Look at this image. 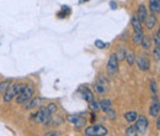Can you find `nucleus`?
Masks as SVG:
<instances>
[{
  "instance_id": "f257e3e1",
  "label": "nucleus",
  "mask_w": 160,
  "mask_h": 136,
  "mask_svg": "<svg viewBox=\"0 0 160 136\" xmlns=\"http://www.w3.org/2000/svg\"><path fill=\"white\" fill-rule=\"evenodd\" d=\"M25 87H26V84H23V83H15V84L9 85L4 94V101H11L14 98L18 97V94Z\"/></svg>"
},
{
  "instance_id": "f03ea898",
  "label": "nucleus",
  "mask_w": 160,
  "mask_h": 136,
  "mask_svg": "<svg viewBox=\"0 0 160 136\" xmlns=\"http://www.w3.org/2000/svg\"><path fill=\"white\" fill-rule=\"evenodd\" d=\"M51 114H49V112L47 110V108L46 106H41L40 109H38V112L36 113V114H32L31 115V120H33L35 122H42V124H49L51 122Z\"/></svg>"
},
{
  "instance_id": "7ed1b4c3",
  "label": "nucleus",
  "mask_w": 160,
  "mask_h": 136,
  "mask_svg": "<svg viewBox=\"0 0 160 136\" xmlns=\"http://www.w3.org/2000/svg\"><path fill=\"white\" fill-rule=\"evenodd\" d=\"M33 93H35V87H33V85H27V84H26V87H25L20 93L18 94L16 101H18L19 104H23V103L28 101L30 99H32Z\"/></svg>"
},
{
  "instance_id": "20e7f679",
  "label": "nucleus",
  "mask_w": 160,
  "mask_h": 136,
  "mask_svg": "<svg viewBox=\"0 0 160 136\" xmlns=\"http://www.w3.org/2000/svg\"><path fill=\"white\" fill-rule=\"evenodd\" d=\"M107 133H108V130L102 125H92V126L86 128V130H85L86 136H106Z\"/></svg>"
},
{
  "instance_id": "39448f33",
  "label": "nucleus",
  "mask_w": 160,
  "mask_h": 136,
  "mask_svg": "<svg viewBox=\"0 0 160 136\" xmlns=\"http://www.w3.org/2000/svg\"><path fill=\"white\" fill-rule=\"evenodd\" d=\"M137 122H136V129H137V133H139L142 135H144L148 130V119L144 117V115H139L137 117Z\"/></svg>"
},
{
  "instance_id": "423d86ee",
  "label": "nucleus",
  "mask_w": 160,
  "mask_h": 136,
  "mask_svg": "<svg viewBox=\"0 0 160 136\" xmlns=\"http://www.w3.org/2000/svg\"><path fill=\"white\" fill-rule=\"evenodd\" d=\"M107 69H108V73H110L111 76H113V74L117 72V69H118V61L116 58V55H115V53H112V55L110 56V58H108Z\"/></svg>"
},
{
  "instance_id": "0eeeda50",
  "label": "nucleus",
  "mask_w": 160,
  "mask_h": 136,
  "mask_svg": "<svg viewBox=\"0 0 160 136\" xmlns=\"http://www.w3.org/2000/svg\"><path fill=\"white\" fill-rule=\"evenodd\" d=\"M68 120L74 124V128L75 129H80V128H82V126L86 125V119L82 117H79V115H69Z\"/></svg>"
},
{
  "instance_id": "6e6552de",
  "label": "nucleus",
  "mask_w": 160,
  "mask_h": 136,
  "mask_svg": "<svg viewBox=\"0 0 160 136\" xmlns=\"http://www.w3.org/2000/svg\"><path fill=\"white\" fill-rule=\"evenodd\" d=\"M137 64H138V68H139L140 71H148L149 69V67H150V62H149V59L147 56H144V55H142L138 57L137 59Z\"/></svg>"
},
{
  "instance_id": "1a4fd4ad",
  "label": "nucleus",
  "mask_w": 160,
  "mask_h": 136,
  "mask_svg": "<svg viewBox=\"0 0 160 136\" xmlns=\"http://www.w3.org/2000/svg\"><path fill=\"white\" fill-rule=\"evenodd\" d=\"M137 19L139 20V22L142 24V22H144L145 21V19L148 18V10H147V8H145V5H139L138 6V11H137Z\"/></svg>"
},
{
  "instance_id": "9d476101",
  "label": "nucleus",
  "mask_w": 160,
  "mask_h": 136,
  "mask_svg": "<svg viewBox=\"0 0 160 136\" xmlns=\"http://www.w3.org/2000/svg\"><path fill=\"white\" fill-rule=\"evenodd\" d=\"M80 93H81L82 98H84L86 101H89V103H91V101H94V100H95L94 93H92L89 88H81V89H80Z\"/></svg>"
},
{
  "instance_id": "9b49d317",
  "label": "nucleus",
  "mask_w": 160,
  "mask_h": 136,
  "mask_svg": "<svg viewBox=\"0 0 160 136\" xmlns=\"http://www.w3.org/2000/svg\"><path fill=\"white\" fill-rule=\"evenodd\" d=\"M41 103H42V99H41L40 97L32 98V99H30L28 101H26L25 109H26V110H30V109H32V108H36V106H38Z\"/></svg>"
},
{
  "instance_id": "f8f14e48",
  "label": "nucleus",
  "mask_w": 160,
  "mask_h": 136,
  "mask_svg": "<svg viewBox=\"0 0 160 136\" xmlns=\"http://www.w3.org/2000/svg\"><path fill=\"white\" fill-rule=\"evenodd\" d=\"M149 9L153 15H158L160 13V0H149Z\"/></svg>"
},
{
  "instance_id": "ddd939ff",
  "label": "nucleus",
  "mask_w": 160,
  "mask_h": 136,
  "mask_svg": "<svg viewBox=\"0 0 160 136\" xmlns=\"http://www.w3.org/2000/svg\"><path fill=\"white\" fill-rule=\"evenodd\" d=\"M145 26H147V29L148 30H152V29H154L155 27V25H157V18H155V15H148V18L145 19Z\"/></svg>"
},
{
  "instance_id": "4468645a",
  "label": "nucleus",
  "mask_w": 160,
  "mask_h": 136,
  "mask_svg": "<svg viewBox=\"0 0 160 136\" xmlns=\"http://www.w3.org/2000/svg\"><path fill=\"white\" fill-rule=\"evenodd\" d=\"M99 104H100V109L101 110H103L105 113H107L108 110H111L112 109V104H111V100L110 99H102L101 101H99Z\"/></svg>"
},
{
  "instance_id": "2eb2a0df",
  "label": "nucleus",
  "mask_w": 160,
  "mask_h": 136,
  "mask_svg": "<svg viewBox=\"0 0 160 136\" xmlns=\"http://www.w3.org/2000/svg\"><path fill=\"white\" fill-rule=\"evenodd\" d=\"M159 112H160V106H159V101H154L149 109V114L150 117H159Z\"/></svg>"
},
{
  "instance_id": "dca6fc26",
  "label": "nucleus",
  "mask_w": 160,
  "mask_h": 136,
  "mask_svg": "<svg viewBox=\"0 0 160 136\" xmlns=\"http://www.w3.org/2000/svg\"><path fill=\"white\" fill-rule=\"evenodd\" d=\"M115 55H116V58H117V61H123V59H126V56H127L126 47L120 46V47H118V50H117V52H116Z\"/></svg>"
},
{
  "instance_id": "f3484780",
  "label": "nucleus",
  "mask_w": 160,
  "mask_h": 136,
  "mask_svg": "<svg viewBox=\"0 0 160 136\" xmlns=\"http://www.w3.org/2000/svg\"><path fill=\"white\" fill-rule=\"evenodd\" d=\"M131 22H132V27L134 29V32H139V31H142V24L139 22V20L137 19V16H133Z\"/></svg>"
},
{
  "instance_id": "a211bd4d",
  "label": "nucleus",
  "mask_w": 160,
  "mask_h": 136,
  "mask_svg": "<svg viewBox=\"0 0 160 136\" xmlns=\"http://www.w3.org/2000/svg\"><path fill=\"white\" fill-rule=\"evenodd\" d=\"M137 117H138V114H137L136 112H128V113L124 114V119H126L128 122H133V121H136Z\"/></svg>"
},
{
  "instance_id": "6ab92c4d",
  "label": "nucleus",
  "mask_w": 160,
  "mask_h": 136,
  "mask_svg": "<svg viewBox=\"0 0 160 136\" xmlns=\"http://www.w3.org/2000/svg\"><path fill=\"white\" fill-rule=\"evenodd\" d=\"M70 14V8L69 6H62V11L58 13V18L60 19H63V18H67V15H69Z\"/></svg>"
},
{
  "instance_id": "aec40b11",
  "label": "nucleus",
  "mask_w": 160,
  "mask_h": 136,
  "mask_svg": "<svg viewBox=\"0 0 160 136\" xmlns=\"http://www.w3.org/2000/svg\"><path fill=\"white\" fill-rule=\"evenodd\" d=\"M95 89H96V92H98L99 94H105V93L107 92V85H103V84H99V83H96Z\"/></svg>"
},
{
  "instance_id": "412c9836",
  "label": "nucleus",
  "mask_w": 160,
  "mask_h": 136,
  "mask_svg": "<svg viewBox=\"0 0 160 136\" xmlns=\"http://www.w3.org/2000/svg\"><path fill=\"white\" fill-rule=\"evenodd\" d=\"M126 59L128 62L129 66H133L136 63V56L132 53V52H127V56H126Z\"/></svg>"
},
{
  "instance_id": "4be33fe9",
  "label": "nucleus",
  "mask_w": 160,
  "mask_h": 136,
  "mask_svg": "<svg viewBox=\"0 0 160 136\" xmlns=\"http://www.w3.org/2000/svg\"><path fill=\"white\" fill-rule=\"evenodd\" d=\"M143 37H144V34H143V31H139V32H134V35H133V41H134V43H140Z\"/></svg>"
},
{
  "instance_id": "5701e85b",
  "label": "nucleus",
  "mask_w": 160,
  "mask_h": 136,
  "mask_svg": "<svg viewBox=\"0 0 160 136\" xmlns=\"http://www.w3.org/2000/svg\"><path fill=\"white\" fill-rule=\"evenodd\" d=\"M138 133H137V129L134 126H128L127 130H126V136H137Z\"/></svg>"
},
{
  "instance_id": "b1692460",
  "label": "nucleus",
  "mask_w": 160,
  "mask_h": 136,
  "mask_svg": "<svg viewBox=\"0 0 160 136\" xmlns=\"http://www.w3.org/2000/svg\"><path fill=\"white\" fill-rule=\"evenodd\" d=\"M46 108H47V110L49 112V114H51V115H52V114H54V113L58 110V106H57V104H54V103H49Z\"/></svg>"
},
{
  "instance_id": "393cba45",
  "label": "nucleus",
  "mask_w": 160,
  "mask_h": 136,
  "mask_svg": "<svg viewBox=\"0 0 160 136\" xmlns=\"http://www.w3.org/2000/svg\"><path fill=\"white\" fill-rule=\"evenodd\" d=\"M140 43H142V46H143L145 50H148V48L150 47V39H149L148 36H144V37L142 39V42H140Z\"/></svg>"
},
{
  "instance_id": "a878e982",
  "label": "nucleus",
  "mask_w": 160,
  "mask_h": 136,
  "mask_svg": "<svg viewBox=\"0 0 160 136\" xmlns=\"http://www.w3.org/2000/svg\"><path fill=\"white\" fill-rule=\"evenodd\" d=\"M10 83H11V80H4V82L0 83V94L8 89V87L10 85Z\"/></svg>"
},
{
  "instance_id": "bb28decb",
  "label": "nucleus",
  "mask_w": 160,
  "mask_h": 136,
  "mask_svg": "<svg viewBox=\"0 0 160 136\" xmlns=\"http://www.w3.org/2000/svg\"><path fill=\"white\" fill-rule=\"evenodd\" d=\"M90 104V109L92 110V112H99L100 110V104H99V101H91V103H89Z\"/></svg>"
},
{
  "instance_id": "cd10ccee",
  "label": "nucleus",
  "mask_w": 160,
  "mask_h": 136,
  "mask_svg": "<svg viewBox=\"0 0 160 136\" xmlns=\"http://www.w3.org/2000/svg\"><path fill=\"white\" fill-rule=\"evenodd\" d=\"M150 89H152V92H153L154 94L158 92V84H157L155 80H150Z\"/></svg>"
},
{
  "instance_id": "c85d7f7f",
  "label": "nucleus",
  "mask_w": 160,
  "mask_h": 136,
  "mask_svg": "<svg viewBox=\"0 0 160 136\" xmlns=\"http://www.w3.org/2000/svg\"><path fill=\"white\" fill-rule=\"evenodd\" d=\"M153 55H154V57L157 61H159L160 58V46H155V48H154V51H153Z\"/></svg>"
},
{
  "instance_id": "c756f323",
  "label": "nucleus",
  "mask_w": 160,
  "mask_h": 136,
  "mask_svg": "<svg viewBox=\"0 0 160 136\" xmlns=\"http://www.w3.org/2000/svg\"><path fill=\"white\" fill-rule=\"evenodd\" d=\"M106 114L108 115V117H110L111 120H115V119L117 117V115H116V112H115L113 109H111V110H108V112H107Z\"/></svg>"
},
{
  "instance_id": "7c9ffc66",
  "label": "nucleus",
  "mask_w": 160,
  "mask_h": 136,
  "mask_svg": "<svg viewBox=\"0 0 160 136\" xmlns=\"http://www.w3.org/2000/svg\"><path fill=\"white\" fill-rule=\"evenodd\" d=\"M96 83H99V84H103V85H107V79L103 77V76H99Z\"/></svg>"
},
{
  "instance_id": "2f4dec72",
  "label": "nucleus",
  "mask_w": 160,
  "mask_h": 136,
  "mask_svg": "<svg viewBox=\"0 0 160 136\" xmlns=\"http://www.w3.org/2000/svg\"><path fill=\"white\" fill-rule=\"evenodd\" d=\"M95 46H96L98 48H100V50H102V48H105V47H106V45H105L101 40H96V41H95Z\"/></svg>"
},
{
  "instance_id": "473e14b6",
  "label": "nucleus",
  "mask_w": 160,
  "mask_h": 136,
  "mask_svg": "<svg viewBox=\"0 0 160 136\" xmlns=\"http://www.w3.org/2000/svg\"><path fill=\"white\" fill-rule=\"evenodd\" d=\"M154 42H155V46H160V31H157V35L154 36Z\"/></svg>"
},
{
  "instance_id": "72a5a7b5",
  "label": "nucleus",
  "mask_w": 160,
  "mask_h": 136,
  "mask_svg": "<svg viewBox=\"0 0 160 136\" xmlns=\"http://www.w3.org/2000/svg\"><path fill=\"white\" fill-rule=\"evenodd\" d=\"M44 136H58V134H57V133H54V131H51V133L44 134Z\"/></svg>"
},
{
  "instance_id": "f704fd0d",
  "label": "nucleus",
  "mask_w": 160,
  "mask_h": 136,
  "mask_svg": "<svg viewBox=\"0 0 160 136\" xmlns=\"http://www.w3.org/2000/svg\"><path fill=\"white\" fill-rule=\"evenodd\" d=\"M110 6H111V9H116V8H117V4H116L115 1H111V3H110Z\"/></svg>"
},
{
  "instance_id": "c9c22d12",
  "label": "nucleus",
  "mask_w": 160,
  "mask_h": 136,
  "mask_svg": "<svg viewBox=\"0 0 160 136\" xmlns=\"http://www.w3.org/2000/svg\"><path fill=\"white\" fill-rule=\"evenodd\" d=\"M157 129H158V130L160 129V119H159V117L157 119Z\"/></svg>"
},
{
  "instance_id": "e433bc0d",
  "label": "nucleus",
  "mask_w": 160,
  "mask_h": 136,
  "mask_svg": "<svg viewBox=\"0 0 160 136\" xmlns=\"http://www.w3.org/2000/svg\"><path fill=\"white\" fill-rule=\"evenodd\" d=\"M84 1H89V0H84Z\"/></svg>"
}]
</instances>
